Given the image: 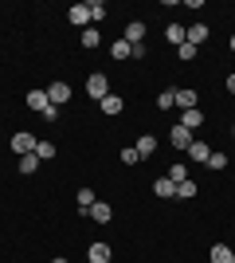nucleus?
<instances>
[{
	"label": "nucleus",
	"mask_w": 235,
	"mask_h": 263,
	"mask_svg": "<svg viewBox=\"0 0 235 263\" xmlns=\"http://www.w3.org/2000/svg\"><path fill=\"white\" fill-rule=\"evenodd\" d=\"M134 149H137V157L145 161V157H153V154H157V138H153V134H145V138H137V145H134Z\"/></svg>",
	"instance_id": "4468645a"
},
{
	"label": "nucleus",
	"mask_w": 235,
	"mask_h": 263,
	"mask_svg": "<svg viewBox=\"0 0 235 263\" xmlns=\"http://www.w3.org/2000/svg\"><path fill=\"white\" fill-rule=\"evenodd\" d=\"M102 44V35H98V28H87V32H82V47H87V51H94V47Z\"/></svg>",
	"instance_id": "5701e85b"
},
{
	"label": "nucleus",
	"mask_w": 235,
	"mask_h": 263,
	"mask_svg": "<svg viewBox=\"0 0 235 263\" xmlns=\"http://www.w3.org/2000/svg\"><path fill=\"white\" fill-rule=\"evenodd\" d=\"M168 181H173V185L188 181V165H168Z\"/></svg>",
	"instance_id": "393cba45"
},
{
	"label": "nucleus",
	"mask_w": 235,
	"mask_h": 263,
	"mask_svg": "<svg viewBox=\"0 0 235 263\" xmlns=\"http://www.w3.org/2000/svg\"><path fill=\"white\" fill-rule=\"evenodd\" d=\"M212 263H235V252L227 243H212Z\"/></svg>",
	"instance_id": "f3484780"
},
{
	"label": "nucleus",
	"mask_w": 235,
	"mask_h": 263,
	"mask_svg": "<svg viewBox=\"0 0 235 263\" xmlns=\"http://www.w3.org/2000/svg\"><path fill=\"white\" fill-rule=\"evenodd\" d=\"M177 106V90H161L157 95V110H173Z\"/></svg>",
	"instance_id": "4be33fe9"
},
{
	"label": "nucleus",
	"mask_w": 235,
	"mask_h": 263,
	"mask_svg": "<svg viewBox=\"0 0 235 263\" xmlns=\"http://www.w3.org/2000/svg\"><path fill=\"white\" fill-rule=\"evenodd\" d=\"M87 8H90V20H94V24H98L102 16H106V4H102V0H90Z\"/></svg>",
	"instance_id": "cd10ccee"
},
{
	"label": "nucleus",
	"mask_w": 235,
	"mask_h": 263,
	"mask_svg": "<svg viewBox=\"0 0 235 263\" xmlns=\"http://www.w3.org/2000/svg\"><path fill=\"white\" fill-rule=\"evenodd\" d=\"M153 193L161 200H177V185H173L168 177H157V181H153Z\"/></svg>",
	"instance_id": "6e6552de"
},
{
	"label": "nucleus",
	"mask_w": 235,
	"mask_h": 263,
	"mask_svg": "<svg viewBox=\"0 0 235 263\" xmlns=\"http://www.w3.org/2000/svg\"><path fill=\"white\" fill-rule=\"evenodd\" d=\"M47 106H51V102H47V90H28V110H39V114H44Z\"/></svg>",
	"instance_id": "dca6fc26"
},
{
	"label": "nucleus",
	"mask_w": 235,
	"mask_h": 263,
	"mask_svg": "<svg viewBox=\"0 0 235 263\" xmlns=\"http://www.w3.org/2000/svg\"><path fill=\"white\" fill-rule=\"evenodd\" d=\"M196 51H200V47H192V44H180V47H177L180 63H192V59H196Z\"/></svg>",
	"instance_id": "bb28decb"
},
{
	"label": "nucleus",
	"mask_w": 235,
	"mask_h": 263,
	"mask_svg": "<svg viewBox=\"0 0 235 263\" xmlns=\"http://www.w3.org/2000/svg\"><path fill=\"white\" fill-rule=\"evenodd\" d=\"M35 142H39V138H35V134H28V130H20L16 134V138H12V149H16V154H35Z\"/></svg>",
	"instance_id": "7ed1b4c3"
},
{
	"label": "nucleus",
	"mask_w": 235,
	"mask_h": 263,
	"mask_svg": "<svg viewBox=\"0 0 235 263\" xmlns=\"http://www.w3.org/2000/svg\"><path fill=\"white\" fill-rule=\"evenodd\" d=\"M87 216L94 220V224H110L114 209H110V204H102V200H94V204H90V212H87Z\"/></svg>",
	"instance_id": "1a4fd4ad"
},
{
	"label": "nucleus",
	"mask_w": 235,
	"mask_h": 263,
	"mask_svg": "<svg viewBox=\"0 0 235 263\" xmlns=\"http://www.w3.org/2000/svg\"><path fill=\"white\" fill-rule=\"evenodd\" d=\"M110 243H90V252H87V259L90 263H110Z\"/></svg>",
	"instance_id": "f8f14e48"
},
{
	"label": "nucleus",
	"mask_w": 235,
	"mask_h": 263,
	"mask_svg": "<svg viewBox=\"0 0 235 263\" xmlns=\"http://www.w3.org/2000/svg\"><path fill=\"white\" fill-rule=\"evenodd\" d=\"M137 161H141L137 149H134V145H125V149H122V165H137Z\"/></svg>",
	"instance_id": "c756f323"
},
{
	"label": "nucleus",
	"mask_w": 235,
	"mask_h": 263,
	"mask_svg": "<svg viewBox=\"0 0 235 263\" xmlns=\"http://www.w3.org/2000/svg\"><path fill=\"white\" fill-rule=\"evenodd\" d=\"M110 55H114V59H130V44H125V40H114V44H110Z\"/></svg>",
	"instance_id": "a878e982"
},
{
	"label": "nucleus",
	"mask_w": 235,
	"mask_h": 263,
	"mask_svg": "<svg viewBox=\"0 0 235 263\" xmlns=\"http://www.w3.org/2000/svg\"><path fill=\"white\" fill-rule=\"evenodd\" d=\"M145 35H149V28L141 20H130V24H125V44H145Z\"/></svg>",
	"instance_id": "39448f33"
},
{
	"label": "nucleus",
	"mask_w": 235,
	"mask_h": 263,
	"mask_svg": "<svg viewBox=\"0 0 235 263\" xmlns=\"http://www.w3.org/2000/svg\"><path fill=\"white\" fill-rule=\"evenodd\" d=\"M204 40H208V24H192V28H188V44L200 47Z\"/></svg>",
	"instance_id": "a211bd4d"
},
{
	"label": "nucleus",
	"mask_w": 235,
	"mask_h": 263,
	"mask_svg": "<svg viewBox=\"0 0 235 263\" xmlns=\"http://www.w3.org/2000/svg\"><path fill=\"white\" fill-rule=\"evenodd\" d=\"M87 263H90V259H87Z\"/></svg>",
	"instance_id": "f704fd0d"
},
{
	"label": "nucleus",
	"mask_w": 235,
	"mask_h": 263,
	"mask_svg": "<svg viewBox=\"0 0 235 263\" xmlns=\"http://www.w3.org/2000/svg\"><path fill=\"white\" fill-rule=\"evenodd\" d=\"M78 212H82V216H87V212H90V204H94V200H98V197H94V193H90V189H78Z\"/></svg>",
	"instance_id": "412c9836"
},
{
	"label": "nucleus",
	"mask_w": 235,
	"mask_h": 263,
	"mask_svg": "<svg viewBox=\"0 0 235 263\" xmlns=\"http://www.w3.org/2000/svg\"><path fill=\"white\" fill-rule=\"evenodd\" d=\"M47 102H51V106H63V102H71V83L55 79V83L47 87Z\"/></svg>",
	"instance_id": "f03ea898"
},
{
	"label": "nucleus",
	"mask_w": 235,
	"mask_h": 263,
	"mask_svg": "<svg viewBox=\"0 0 235 263\" xmlns=\"http://www.w3.org/2000/svg\"><path fill=\"white\" fill-rule=\"evenodd\" d=\"M145 55H149L145 44H130V59H145Z\"/></svg>",
	"instance_id": "7c9ffc66"
},
{
	"label": "nucleus",
	"mask_w": 235,
	"mask_h": 263,
	"mask_svg": "<svg viewBox=\"0 0 235 263\" xmlns=\"http://www.w3.org/2000/svg\"><path fill=\"white\" fill-rule=\"evenodd\" d=\"M196 102H200V95H196L192 87H180L177 90V106L180 110H196Z\"/></svg>",
	"instance_id": "9d476101"
},
{
	"label": "nucleus",
	"mask_w": 235,
	"mask_h": 263,
	"mask_svg": "<svg viewBox=\"0 0 235 263\" xmlns=\"http://www.w3.org/2000/svg\"><path fill=\"white\" fill-rule=\"evenodd\" d=\"M39 165H44V161H39L35 154H24V157H20V173H35Z\"/></svg>",
	"instance_id": "b1692460"
},
{
	"label": "nucleus",
	"mask_w": 235,
	"mask_h": 263,
	"mask_svg": "<svg viewBox=\"0 0 235 263\" xmlns=\"http://www.w3.org/2000/svg\"><path fill=\"white\" fill-rule=\"evenodd\" d=\"M35 157H39V161H51V157H55V142H44V138H39V142H35Z\"/></svg>",
	"instance_id": "aec40b11"
},
{
	"label": "nucleus",
	"mask_w": 235,
	"mask_h": 263,
	"mask_svg": "<svg viewBox=\"0 0 235 263\" xmlns=\"http://www.w3.org/2000/svg\"><path fill=\"white\" fill-rule=\"evenodd\" d=\"M67 20L75 24V28H87V24H94V20H90V8H87V4H71Z\"/></svg>",
	"instance_id": "423d86ee"
},
{
	"label": "nucleus",
	"mask_w": 235,
	"mask_h": 263,
	"mask_svg": "<svg viewBox=\"0 0 235 263\" xmlns=\"http://www.w3.org/2000/svg\"><path fill=\"white\" fill-rule=\"evenodd\" d=\"M224 87H227V95H235V75H227V79H224Z\"/></svg>",
	"instance_id": "2f4dec72"
},
{
	"label": "nucleus",
	"mask_w": 235,
	"mask_h": 263,
	"mask_svg": "<svg viewBox=\"0 0 235 263\" xmlns=\"http://www.w3.org/2000/svg\"><path fill=\"white\" fill-rule=\"evenodd\" d=\"M208 169H227V154H220V149H216V154L208 157Z\"/></svg>",
	"instance_id": "c85d7f7f"
},
{
	"label": "nucleus",
	"mask_w": 235,
	"mask_h": 263,
	"mask_svg": "<svg viewBox=\"0 0 235 263\" xmlns=\"http://www.w3.org/2000/svg\"><path fill=\"white\" fill-rule=\"evenodd\" d=\"M51 263H67V259H51Z\"/></svg>",
	"instance_id": "72a5a7b5"
},
{
	"label": "nucleus",
	"mask_w": 235,
	"mask_h": 263,
	"mask_svg": "<svg viewBox=\"0 0 235 263\" xmlns=\"http://www.w3.org/2000/svg\"><path fill=\"white\" fill-rule=\"evenodd\" d=\"M106 95H110V79L102 75V71H90L87 75V99H106Z\"/></svg>",
	"instance_id": "f257e3e1"
},
{
	"label": "nucleus",
	"mask_w": 235,
	"mask_h": 263,
	"mask_svg": "<svg viewBox=\"0 0 235 263\" xmlns=\"http://www.w3.org/2000/svg\"><path fill=\"white\" fill-rule=\"evenodd\" d=\"M165 40H168V44H188V28H180V24H168V28H165Z\"/></svg>",
	"instance_id": "2eb2a0df"
},
{
	"label": "nucleus",
	"mask_w": 235,
	"mask_h": 263,
	"mask_svg": "<svg viewBox=\"0 0 235 263\" xmlns=\"http://www.w3.org/2000/svg\"><path fill=\"white\" fill-rule=\"evenodd\" d=\"M196 193H200V189H196V181H192V177H188V181H180V185H177V200H192V197H196Z\"/></svg>",
	"instance_id": "6ab92c4d"
},
{
	"label": "nucleus",
	"mask_w": 235,
	"mask_h": 263,
	"mask_svg": "<svg viewBox=\"0 0 235 263\" xmlns=\"http://www.w3.org/2000/svg\"><path fill=\"white\" fill-rule=\"evenodd\" d=\"M208 157H212L208 142H200V138H196V142L188 145V161H196V165H208Z\"/></svg>",
	"instance_id": "0eeeda50"
},
{
	"label": "nucleus",
	"mask_w": 235,
	"mask_h": 263,
	"mask_svg": "<svg viewBox=\"0 0 235 263\" xmlns=\"http://www.w3.org/2000/svg\"><path fill=\"white\" fill-rule=\"evenodd\" d=\"M98 106H102V114H122V110H125V102H122V95H114V90H110V95H106V99H102Z\"/></svg>",
	"instance_id": "ddd939ff"
},
{
	"label": "nucleus",
	"mask_w": 235,
	"mask_h": 263,
	"mask_svg": "<svg viewBox=\"0 0 235 263\" xmlns=\"http://www.w3.org/2000/svg\"><path fill=\"white\" fill-rule=\"evenodd\" d=\"M168 142L177 145V149H184V154H188V145L196 142V138H192V130H184V126H180V122H177V126L168 130Z\"/></svg>",
	"instance_id": "20e7f679"
},
{
	"label": "nucleus",
	"mask_w": 235,
	"mask_h": 263,
	"mask_svg": "<svg viewBox=\"0 0 235 263\" xmlns=\"http://www.w3.org/2000/svg\"><path fill=\"white\" fill-rule=\"evenodd\" d=\"M227 47H231V51H235V35H231V44H227Z\"/></svg>",
	"instance_id": "473e14b6"
},
{
	"label": "nucleus",
	"mask_w": 235,
	"mask_h": 263,
	"mask_svg": "<svg viewBox=\"0 0 235 263\" xmlns=\"http://www.w3.org/2000/svg\"><path fill=\"white\" fill-rule=\"evenodd\" d=\"M180 126H184V130H200V126H204L200 106H196V110H180Z\"/></svg>",
	"instance_id": "9b49d317"
}]
</instances>
